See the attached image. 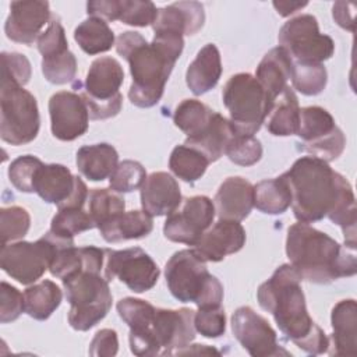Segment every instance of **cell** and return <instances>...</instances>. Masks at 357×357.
Wrapping results in <instances>:
<instances>
[{
    "mask_svg": "<svg viewBox=\"0 0 357 357\" xmlns=\"http://www.w3.org/2000/svg\"><path fill=\"white\" fill-rule=\"evenodd\" d=\"M291 194V208L298 222L311 223L329 218L340 226L344 244L356 248V199L350 183L328 162L303 156L282 174Z\"/></svg>",
    "mask_w": 357,
    "mask_h": 357,
    "instance_id": "1",
    "label": "cell"
},
{
    "mask_svg": "<svg viewBox=\"0 0 357 357\" xmlns=\"http://www.w3.org/2000/svg\"><path fill=\"white\" fill-rule=\"evenodd\" d=\"M183 47V36L172 32H155L151 43L134 31L119 35L116 50L130 64L132 82L128 98L132 105L152 107L160 100Z\"/></svg>",
    "mask_w": 357,
    "mask_h": 357,
    "instance_id": "2",
    "label": "cell"
},
{
    "mask_svg": "<svg viewBox=\"0 0 357 357\" xmlns=\"http://www.w3.org/2000/svg\"><path fill=\"white\" fill-rule=\"evenodd\" d=\"M301 280L294 266L283 264L258 287L257 298L261 308L273 315L279 329L297 347L310 354H324L329 337L307 311Z\"/></svg>",
    "mask_w": 357,
    "mask_h": 357,
    "instance_id": "3",
    "label": "cell"
},
{
    "mask_svg": "<svg viewBox=\"0 0 357 357\" xmlns=\"http://www.w3.org/2000/svg\"><path fill=\"white\" fill-rule=\"evenodd\" d=\"M286 254L290 265L303 279L326 284L337 278L353 276L357 271L356 248L336 240L308 223H294L287 230Z\"/></svg>",
    "mask_w": 357,
    "mask_h": 357,
    "instance_id": "4",
    "label": "cell"
},
{
    "mask_svg": "<svg viewBox=\"0 0 357 357\" xmlns=\"http://www.w3.org/2000/svg\"><path fill=\"white\" fill-rule=\"evenodd\" d=\"M167 287L174 298L181 303H194L198 308L220 307L223 286L218 278L208 272L194 250L174 252L165 266Z\"/></svg>",
    "mask_w": 357,
    "mask_h": 357,
    "instance_id": "5",
    "label": "cell"
},
{
    "mask_svg": "<svg viewBox=\"0 0 357 357\" xmlns=\"http://www.w3.org/2000/svg\"><path fill=\"white\" fill-rule=\"evenodd\" d=\"M222 99L234 131L244 135H254L261 128L273 103L259 81L248 73L231 75L223 86Z\"/></svg>",
    "mask_w": 357,
    "mask_h": 357,
    "instance_id": "6",
    "label": "cell"
},
{
    "mask_svg": "<svg viewBox=\"0 0 357 357\" xmlns=\"http://www.w3.org/2000/svg\"><path fill=\"white\" fill-rule=\"evenodd\" d=\"M71 308L68 324L75 331H88L100 322L112 308L109 282L98 272L79 271L61 280Z\"/></svg>",
    "mask_w": 357,
    "mask_h": 357,
    "instance_id": "7",
    "label": "cell"
},
{
    "mask_svg": "<svg viewBox=\"0 0 357 357\" xmlns=\"http://www.w3.org/2000/svg\"><path fill=\"white\" fill-rule=\"evenodd\" d=\"M0 137L11 145H25L39 132L40 119L35 96L14 82L1 81Z\"/></svg>",
    "mask_w": 357,
    "mask_h": 357,
    "instance_id": "8",
    "label": "cell"
},
{
    "mask_svg": "<svg viewBox=\"0 0 357 357\" xmlns=\"http://www.w3.org/2000/svg\"><path fill=\"white\" fill-rule=\"evenodd\" d=\"M123 81L124 71L116 59L103 56L92 61L85 78V89L81 92L89 119L105 120L119 114L123 105L119 89Z\"/></svg>",
    "mask_w": 357,
    "mask_h": 357,
    "instance_id": "9",
    "label": "cell"
},
{
    "mask_svg": "<svg viewBox=\"0 0 357 357\" xmlns=\"http://www.w3.org/2000/svg\"><path fill=\"white\" fill-rule=\"evenodd\" d=\"M278 40L294 63L322 64L335 52L332 38L319 33L318 21L311 14H301L284 22Z\"/></svg>",
    "mask_w": 357,
    "mask_h": 357,
    "instance_id": "10",
    "label": "cell"
},
{
    "mask_svg": "<svg viewBox=\"0 0 357 357\" xmlns=\"http://www.w3.org/2000/svg\"><path fill=\"white\" fill-rule=\"evenodd\" d=\"M297 135L303 139L305 152L325 162L339 158L346 145L344 134L332 114L319 106L300 109Z\"/></svg>",
    "mask_w": 357,
    "mask_h": 357,
    "instance_id": "11",
    "label": "cell"
},
{
    "mask_svg": "<svg viewBox=\"0 0 357 357\" xmlns=\"http://www.w3.org/2000/svg\"><path fill=\"white\" fill-rule=\"evenodd\" d=\"M103 272L107 282L117 278L135 293L151 290L160 275L156 262L139 247L126 250L105 248Z\"/></svg>",
    "mask_w": 357,
    "mask_h": 357,
    "instance_id": "12",
    "label": "cell"
},
{
    "mask_svg": "<svg viewBox=\"0 0 357 357\" xmlns=\"http://www.w3.org/2000/svg\"><path fill=\"white\" fill-rule=\"evenodd\" d=\"M53 255L50 240L43 236L38 241H18L1 245V269L22 284L35 283L49 269Z\"/></svg>",
    "mask_w": 357,
    "mask_h": 357,
    "instance_id": "13",
    "label": "cell"
},
{
    "mask_svg": "<svg viewBox=\"0 0 357 357\" xmlns=\"http://www.w3.org/2000/svg\"><path fill=\"white\" fill-rule=\"evenodd\" d=\"M215 218V205L205 195L185 198L163 225V234L167 240L194 245L211 227Z\"/></svg>",
    "mask_w": 357,
    "mask_h": 357,
    "instance_id": "14",
    "label": "cell"
},
{
    "mask_svg": "<svg viewBox=\"0 0 357 357\" xmlns=\"http://www.w3.org/2000/svg\"><path fill=\"white\" fill-rule=\"evenodd\" d=\"M231 331L238 343L252 357L289 354L278 344L276 332L269 322L251 307L243 305L233 312Z\"/></svg>",
    "mask_w": 357,
    "mask_h": 357,
    "instance_id": "15",
    "label": "cell"
},
{
    "mask_svg": "<svg viewBox=\"0 0 357 357\" xmlns=\"http://www.w3.org/2000/svg\"><path fill=\"white\" fill-rule=\"evenodd\" d=\"M194 314L191 308H156L151 333L162 356L176 354L195 339Z\"/></svg>",
    "mask_w": 357,
    "mask_h": 357,
    "instance_id": "16",
    "label": "cell"
},
{
    "mask_svg": "<svg viewBox=\"0 0 357 357\" xmlns=\"http://www.w3.org/2000/svg\"><path fill=\"white\" fill-rule=\"evenodd\" d=\"M52 134L60 141H74L88 130L89 113L81 95L60 91L49 99Z\"/></svg>",
    "mask_w": 357,
    "mask_h": 357,
    "instance_id": "17",
    "label": "cell"
},
{
    "mask_svg": "<svg viewBox=\"0 0 357 357\" xmlns=\"http://www.w3.org/2000/svg\"><path fill=\"white\" fill-rule=\"evenodd\" d=\"M116 308L120 318L130 328L128 340L131 351L139 357L158 356L159 349L151 333L156 307L141 298L126 297L117 303Z\"/></svg>",
    "mask_w": 357,
    "mask_h": 357,
    "instance_id": "18",
    "label": "cell"
},
{
    "mask_svg": "<svg viewBox=\"0 0 357 357\" xmlns=\"http://www.w3.org/2000/svg\"><path fill=\"white\" fill-rule=\"evenodd\" d=\"M49 18L50 8L47 1H13L4 24L6 36L13 42L31 46L40 36V31L49 22Z\"/></svg>",
    "mask_w": 357,
    "mask_h": 357,
    "instance_id": "19",
    "label": "cell"
},
{
    "mask_svg": "<svg viewBox=\"0 0 357 357\" xmlns=\"http://www.w3.org/2000/svg\"><path fill=\"white\" fill-rule=\"evenodd\" d=\"M245 244V230L236 220L219 219L194 244V252L209 262H219L226 255L234 254Z\"/></svg>",
    "mask_w": 357,
    "mask_h": 357,
    "instance_id": "20",
    "label": "cell"
},
{
    "mask_svg": "<svg viewBox=\"0 0 357 357\" xmlns=\"http://www.w3.org/2000/svg\"><path fill=\"white\" fill-rule=\"evenodd\" d=\"M181 204L178 183L166 172H153L141 185V205L148 215L163 216L172 213Z\"/></svg>",
    "mask_w": 357,
    "mask_h": 357,
    "instance_id": "21",
    "label": "cell"
},
{
    "mask_svg": "<svg viewBox=\"0 0 357 357\" xmlns=\"http://www.w3.org/2000/svg\"><path fill=\"white\" fill-rule=\"evenodd\" d=\"M219 219L241 222L254 206V185L243 177H227L215 195Z\"/></svg>",
    "mask_w": 357,
    "mask_h": 357,
    "instance_id": "22",
    "label": "cell"
},
{
    "mask_svg": "<svg viewBox=\"0 0 357 357\" xmlns=\"http://www.w3.org/2000/svg\"><path fill=\"white\" fill-rule=\"evenodd\" d=\"M205 22L204 6L198 1H177L158 8L152 24L155 32H172L178 35H194Z\"/></svg>",
    "mask_w": 357,
    "mask_h": 357,
    "instance_id": "23",
    "label": "cell"
},
{
    "mask_svg": "<svg viewBox=\"0 0 357 357\" xmlns=\"http://www.w3.org/2000/svg\"><path fill=\"white\" fill-rule=\"evenodd\" d=\"M333 333L329 337L328 353L331 356L357 354V304L353 298L342 300L332 308Z\"/></svg>",
    "mask_w": 357,
    "mask_h": 357,
    "instance_id": "24",
    "label": "cell"
},
{
    "mask_svg": "<svg viewBox=\"0 0 357 357\" xmlns=\"http://www.w3.org/2000/svg\"><path fill=\"white\" fill-rule=\"evenodd\" d=\"M77 185V176L57 163L42 165L33 180V192H36L45 202L56 204L57 206L66 202L74 192Z\"/></svg>",
    "mask_w": 357,
    "mask_h": 357,
    "instance_id": "25",
    "label": "cell"
},
{
    "mask_svg": "<svg viewBox=\"0 0 357 357\" xmlns=\"http://www.w3.org/2000/svg\"><path fill=\"white\" fill-rule=\"evenodd\" d=\"M222 75L220 53L213 43L205 45L185 73V82L194 95H204L216 86Z\"/></svg>",
    "mask_w": 357,
    "mask_h": 357,
    "instance_id": "26",
    "label": "cell"
},
{
    "mask_svg": "<svg viewBox=\"0 0 357 357\" xmlns=\"http://www.w3.org/2000/svg\"><path fill=\"white\" fill-rule=\"evenodd\" d=\"M293 60L289 53L278 46L271 49L257 67L255 78L275 100L278 95L287 86V81L291 78Z\"/></svg>",
    "mask_w": 357,
    "mask_h": 357,
    "instance_id": "27",
    "label": "cell"
},
{
    "mask_svg": "<svg viewBox=\"0 0 357 357\" xmlns=\"http://www.w3.org/2000/svg\"><path fill=\"white\" fill-rule=\"evenodd\" d=\"M77 167L91 181H102L112 176L119 165V153L109 144L85 145L77 151Z\"/></svg>",
    "mask_w": 357,
    "mask_h": 357,
    "instance_id": "28",
    "label": "cell"
},
{
    "mask_svg": "<svg viewBox=\"0 0 357 357\" xmlns=\"http://www.w3.org/2000/svg\"><path fill=\"white\" fill-rule=\"evenodd\" d=\"M234 132L236 131L230 121L215 112L208 127L197 137L187 138L184 145L191 146L204 153L211 163L216 162L220 156H223L226 146L231 137L234 135Z\"/></svg>",
    "mask_w": 357,
    "mask_h": 357,
    "instance_id": "29",
    "label": "cell"
},
{
    "mask_svg": "<svg viewBox=\"0 0 357 357\" xmlns=\"http://www.w3.org/2000/svg\"><path fill=\"white\" fill-rule=\"evenodd\" d=\"M300 119L298 100L293 89L286 86L280 95H278L271 106V110L265 119L266 130L278 137H287L297 134Z\"/></svg>",
    "mask_w": 357,
    "mask_h": 357,
    "instance_id": "30",
    "label": "cell"
},
{
    "mask_svg": "<svg viewBox=\"0 0 357 357\" xmlns=\"http://www.w3.org/2000/svg\"><path fill=\"white\" fill-rule=\"evenodd\" d=\"M98 229L107 243H119L148 236L153 229V220L145 211H128Z\"/></svg>",
    "mask_w": 357,
    "mask_h": 357,
    "instance_id": "31",
    "label": "cell"
},
{
    "mask_svg": "<svg viewBox=\"0 0 357 357\" xmlns=\"http://www.w3.org/2000/svg\"><path fill=\"white\" fill-rule=\"evenodd\" d=\"M63 298L60 287L52 280H42L24 291L25 312L38 321H46L60 305Z\"/></svg>",
    "mask_w": 357,
    "mask_h": 357,
    "instance_id": "32",
    "label": "cell"
},
{
    "mask_svg": "<svg viewBox=\"0 0 357 357\" xmlns=\"http://www.w3.org/2000/svg\"><path fill=\"white\" fill-rule=\"evenodd\" d=\"M290 205V188L282 176L262 180L254 185V206L258 211L268 215H279L283 213Z\"/></svg>",
    "mask_w": 357,
    "mask_h": 357,
    "instance_id": "33",
    "label": "cell"
},
{
    "mask_svg": "<svg viewBox=\"0 0 357 357\" xmlns=\"http://www.w3.org/2000/svg\"><path fill=\"white\" fill-rule=\"evenodd\" d=\"M74 39L88 54L107 52L114 45V33L107 22L98 17L84 20L74 31Z\"/></svg>",
    "mask_w": 357,
    "mask_h": 357,
    "instance_id": "34",
    "label": "cell"
},
{
    "mask_svg": "<svg viewBox=\"0 0 357 357\" xmlns=\"http://www.w3.org/2000/svg\"><path fill=\"white\" fill-rule=\"evenodd\" d=\"M213 113V110L197 99H184L177 105L173 121L176 127L187 135V138H192L208 127Z\"/></svg>",
    "mask_w": 357,
    "mask_h": 357,
    "instance_id": "35",
    "label": "cell"
},
{
    "mask_svg": "<svg viewBox=\"0 0 357 357\" xmlns=\"http://www.w3.org/2000/svg\"><path fill=\"white\" fill-rule=\"evenodd\" d=\"M208 165L209 160L204 153L187 145L176 146L169 159L170 170L187 183H194L201 178L206 172Z\"/></svg>",
    "mask_w": 357,
    "mask_h": 357,
    "instance_id": "36",
    "label": "cell"
},
{
    "mask_svg": "<svg viewBox=\"0 0 357 357\" xmlns=\"http://www.w3.org/2000/svg\"><path fill=\"white\" fill-rule=\"evenodd\" d=\"M124 198L109 188H93L88 195V212L95 223V227H100L119 215L124 213Z\"/></svg>",
    "mask_w": 357,
    "mask_h": 357,
    "instance_id": "37",
    "label": "cell"
},
{
    "mask_svg": "<svg viewBox=\"0 0 357 357\" xmlns=\"http://www.w3.org/2000/svg\"><path fill=\"white\" fill-rule=\"evenodd\" d=\"M290 79L294 89L303 95L314 96L325 89L328 74L324 64H304L293 61Z\"/></svg>",
    "mask_w": 357,
    "mask_h": 357,
    "instance_id": "38",
    "label": "cell"
},
{
    "mask_svg": "<svg viewBox=\"0 0 357 357\" xmlns=\"http://www.w3.org/2000/svg\"><path fill=\"white\" fill-rule=\"evenodd\" d=\"M95 227V223L89 215L82 208H63L53 216L50 223V230L59 236L73 238L85 230Z\"/></svg>",
    "mask_w": 357,
    "mask_h": 357,
    "instance_id": "39",
    "label": "cell"
},
{
    "mask_svg": "<svg viewBox=\"0 0 357 357\" xmlns=\"http://www.w3.org/2000/svg\"><path fill=\"white\" fill-rule=\"evenodd\" d=\"M42 73L52 84L63 85L71 82L77 73V59L68 49L42 57Z\"/></svg>",
    "mask_w": 357,
    "mask_h": 357,
    "instance_id": "40",
    "label": "cell"
},
{
    "mask_svg": "<svg viewBox=\"0 0 357 357\" xmlns=\"http://www.w3.org/2000/svg\"><path fill=\"white\" fill-rule=\"evenodd\" d=\"M225 153L236 165L252 166L262 156V145L254 135L234 132L226 146Z\"/></svg>",
    "mask_w": 357,
    "mask_h": 357,
    "instance_id": "41",
    "label": "cell"
},
{
    "mask_svg": "<svg viewBox=\"0 0 357 357\" xmlns=\"http://www.w3.org/2000/svg\"><path fill=\"white\" fill-rule=\"evenodd\" d=\"M146 178L145 167L137 160L120 162L109 177L110 188L116 192H131L141 188Z\"/></svg>",
    "mask_w": 357,
    "mask_h": 357,
    "instance_id": "42",
    "label": "cell"
},
{
    "mask_svg": "<svg viewBox=\"0 0 357 357\" xmlns=\"http://www.w3.org/2000/svg\"><path fill=\"white\" fill-rule=\"evenodd\" d=\"M31 226V216L21 206H8L0 209V234L1 245L8 241L22 238Z\"/></svg>",
    "mask_w": 357,
    "mask_h": 357,
    "instance_id": "43",
    "label": "cell"
},
{
    "mask_svg": "<svg viewBox=\"0 0 357 357\" xmlns=\"http://www.w3.org/2000/svg\"><path fill=\"white\" fill-rule=\"evenodd\" d=\"M43 162L32 155H24L14 159L8 167L11 184L21 192H33V180Z\"/></svg>",
    "mask_w": 357,
    "mask_h": 357,
    "instance_id": "44",
    "label": "cell"
},
{
    "mask_svg": "<svg viewBox=\"0 0 357 357\" xmlns=\"http://www.w3.org/2000/svg\"><path fill=\"white\" fill-rule=\"evenodd\" d=\"M158 8L152 1L142 0H121L119 21L132 26H148L156 20Z\"/></svg>",
    "mask_w": 357,
    "mask_h": 357,
    "instance_id": "45",
    "label": "cell"
},
{
    "mask_svg": "<svg viewBox=\"0 0 357 357\" xmlns=\"http://www.w3.org/2000/svg\"><path fill=\"white\" fill-rule=\"evenodd\" d=\"M194 326L205 337H219L226 331V317L222 307L198 308L194 314Z\"/></svg>",
    "mask_w": 357,
    "mask_h": 357,
    "instance_id": "46",
    "label": "cell"
},
{
    "mask_svg": "<svg viewBox=\"0 0 357 357\" xmlns=\"http://www.w3.org/2000/svg\"><path fill=\"white\" fill-rule=\"evenodd\" d=\"M31 63L21 53H1V81L26 85L31 78Z\"/></svg>",
    "mask_w": 357,
    "mask_h": 357,
    "instance_id": "47",
    "label": "cell"
},
{
    "mask_svg": "<svg viewBox=\"0 0 357 357\" xmlns=\"http://www.w3.org/2000/svg\"><path fill=\"white\" fill-rule=\"evenodd\" d=\"M24 308V294L7 282H1L0 287V322L8 324L15 321Z\"/></svg>",
    "mask_w": 357,
    "mask_h": 357,
    "instance_id": "48",
    "label": "cell"
},
{
    "mask_svg": "<svg viewBox=\"0 0 357 357\" xmlns=\"http://www.w3.org/2000/svg\"><path fill=\"white\" fill-rule=\"evenodd\" d=\"M67 49L68 43L64 28L60 24V21L54 18L49 22L47 28L38 38V50L42 54V57H46Z\"/></svg>",
    "mask_w": 357,
    "mask_h": 357,
    "instance_id": "49",
    "label": "cell"
},
{
    "mask_svg": "<svg viewBox=\"0 0 357 357\" xmlns=\"http://www.w3.org/2000/svg\"><path fill=\"white\" fill-rule=\"evenodd\" d=\"M119 350L117 333L113 329H100L95 333L89 344V356L93 357H112Z\"/></svg>",
    "mask_w": 357,
    "mask_h": 357,
    "instance_id": "50",
    "label": "cell"
},
{
    "mask_svg": "<svg viewBox=\"0 0 357 357\" xmlns=\"http://www.w3.org/2000/svg\"><path fill=\"white\" fill-rule=\"evenodd\" d=\"M121 0H93L88 1L86 13L105 21H116L120 17Z\"/></svg>",
    "mask_w": 357,
    "mask_h": 357,
    "instance_id": "51",
    "label": "cell"
},
{
    "mask_svg": "<svg viewBox=\"0 0 357 357\" xmlns=\"http://www.w3.org/2000/svg\"><path fill=\"white\" fill-rule=\"evenodd\" d=\"M354 8L356 6L353 3L346 1L335 3L332 8V15L336 24L350 32H354Z\"/></svg>",
    "mask_w": 357,
    "mask_h": 357,
    "instance_id": "52",
    "label": "cell"
},
{
    "mask_svg": "<svg viewBox=\"0 0 357 357\" xmlns=\"http://www.w3.org/2000/svg\"><path fill=\"white\" fill-rule=\"evenodd\" d=\"M272 4L279 15L289 17L296 11L301 10L303 7H305L308 3L307 1H273Z\"/></svg>",
    "mask_w": 357,
    "mask_h": 357,
    "instance_id": "53",
    "label": "cell"
}]
</instances>
